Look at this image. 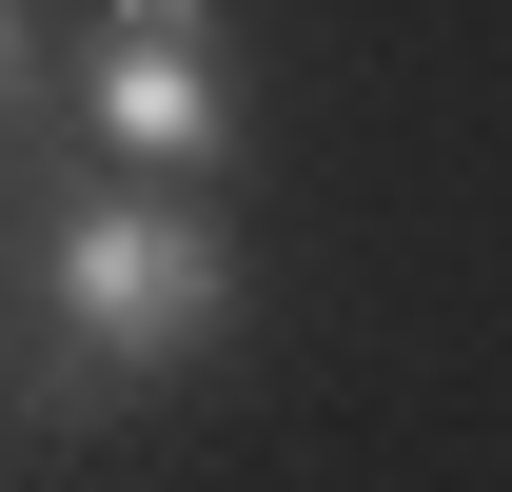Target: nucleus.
Listing matches in <instances>:
<instances>
[{
    "label": "nucleus",
    "mask_w": 512,
    "mask_h": 492,
    "mask_svg": "<svg viewBox=\"0 0 512 492\" xmlns=\"http://www.w3.org/2000/svg\"><path fill=\"white\" fill-rule=\"evenodd\" d=\"M20 79H40V20H20V0H0V119H20Z\"/></svg>",
    "instance_id": "3"
},
{
    "label": "nucleus",
    "mask_w": 512,
    "mask_h": 492,
    "mask_svg": "<svg viewBox=\"0 0 512 492\" xmlns=\"http://www.w3.org/2000/svg\"><path fill=\"white\" fill-rule=\"evenodd\" d=\"M79 119L119 138L158 197L237 178V40H217V0H99V40H79Z\"/></svg>",
    "instance_id": "2"
},
{
    "label": "nucleus",
    "mask_w": 512,
    "mask_h": 492,
    "mask_svg": "<svg viewBox=\"0 0 512 492\" xmlns=\"http://www.w3.org/2000/svg\"><path fill=\"white\" fill-rule=\"evenodd\" d=\"M40 296H60V335H79V394H138V374H178V355H217L237 335V256H217V217L197 197H79L60 237H40Z\"/></svg>",
    "instance_id": "1"
}]
</instances>
